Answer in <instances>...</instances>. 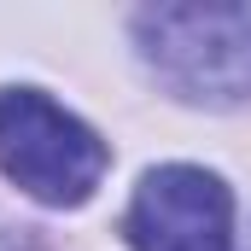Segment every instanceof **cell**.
Instances as JSON below:
<instances>
[{
	"instance_id": "cell-1",
	"label": "cell",
	"mask_w": 251,
	"mask_h": 251,
	"mask_svg": "<svg viewBox=\"0 0 251 251\" xmlns=\"http://www.w3.org/2000/svg\"><path fill=\"white\" fill-rule=\"evenodd\" d=\"M140 53L193 105L251 100V6H158L134 18Z\"/></svg>"
},
{
	"instance_id": "cell-2",
	"label": "cell",
	"mask_w": 251,
	"mask_h": 251,
	"mask_svg": "<svg viewBox=\"0 0 251 251\" xmlns=\"http://www.w3.org/2000/svg\"><path fill=\"white\" fill-rule=\"evenodd\" d=\"M105 140L35 88L0 94V170L41 204H82L105 176Z\"/></svg>"
},
{
	"instance_id": "cell-3",
	"label": "cell",
	"mask_w": 251,
	"mask_h": 251,
	"mask_svg": "<svg viewBox=\"0 0 251 251\" xmlns=\"http://www.w3.org/2000/svg\"><path fill=\"white\" fill-rule=\"evenodd\" d=\"M123 234L134 251H234V199L210 170H146L128 199Z\"/></svg>"
}]
</instances>
